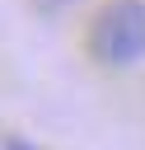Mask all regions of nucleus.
<instances>
[{"mask_svg": "<svg viewBox=\"0 0 145 150\" xmlns=\"http://www.w3.org/2000/svg\"><path fill=\"white\" fill-rule=\"evenodd\" d=\"M5 150H42V145H33V141H23V136H5Z\"/></svg>", "mask_w": 145, "mask_h": 150, "instance_id": "2", "label": "nucleus"}, {"mask_svg": "<svg viewBox=\"0 0 145 150\" xmlns=\"http://www.w3.org/2000/svg\"><path fill=\"white\" fill-rule=\"evenodd\" d=\"M89 56L103 66L145 61V0H108L89 23Z\"/></svg>", "mask_w": 145, "mask_h": 150, "instance_id": "1", "label": "nucleus"}, {"mask_svg": "<svg viewBox=\"0 0 145 150\" xmlns=\"http://www.w3.org/2000/svg\"><path fill=\"white\" fill-rule=\"evenodd\" d=\"M42 9H65V5H75V0H37Z\"/></svg>", "mask_w": 145, "mask_h": 150, "instance_id": "3", "label": "nucleus"}]
</instances>
